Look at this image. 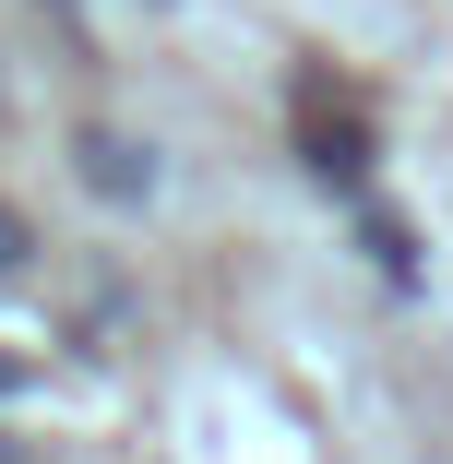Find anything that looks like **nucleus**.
I'll return each mask as SVG.
<instances>
[{
    "instance_id": "423d86ee",
    "label": "nucleus",
    "mask_w": 453,
    "mask_h": 464,
    "mask_svg": "<svg viewBox=\"0 0 453 464\" xmlns=\"http://www.w3.org/2000/svg\"><path fill=\"white\" fill-rule=\"evenodd\" d=\"M60 13H72V0H60Z\"/></svg>"
},
{
    "instance_id": "f03ea898",
    "label": "nucleus",
    "mask_w": 453,
    "mask_h": 464,
    "mask_svg": "<svg viewBox=\"0 0 453 464\" xmlns=\"http://www.w3.org/2000/svg\"><path fill=\"white\" fill-rule=\"evenodd\" d=\"M358 167H370V131L358 120H310V179L322 191H358Z\"/></svg>"
},
{
    "instance_id": "39448f33",
    "label": "nucleus",
    "mask_w": 453,
    "mask_h": 464,
    "mask_svg": "<svg viewBox=\"0 0 453 464\" xmlns=\"http://www.w3.org/2000/svg\"><path fill=\"white\" fill-rule=\"evenodd\" d=\"M0 393H25V357H0Z\"/></svg>"
},
{
    "instance_id": "7ed1b4c3",
    "label": "nucleus",
    "mask_w": 453,
    "mask_h": 464,
    "mask_svg": "<svg viewBox=\"0 0 453 464\" xmlns=\"http://www.w3.org/2000/svg\"><path fill=\"white\" fill-rule=\"evenodd\" d=\"M370 250H382L394 286H418V250H406V227H394V215H370Z\"/></svg>"
},
{
    "instance_id": "f257e3e1",
    "label": "nucleus",
    "mask_w": 453,
    "mask_h": 464,
    "mask_svg": "<svg viewBox=\"0 0 453 464\" xmlns=\"http://www.w3.org/2000/svg\"><path fill=\"white\" fill-rule=\"evenodd\" d=\"M72 155H84V191H108V203H143V191H155V167H143L120 131H84Z\"/></svg>"
},
{
    "instance_id": "20e7f679",
    "label": "nucleus",
    "mask_w": 453,
    "mask_h": 464,
    "mask_svg": "<svg viewBox=\"0 0 453 464\" xmlns=\"http://www.w3.org/2000/svg\"><path fill=\"white\" fill-rule=\"evenodd\" d=\"M25 250H36V238H25V215L0 203V274H25Z\"/></svg>"
}]
</instances>
